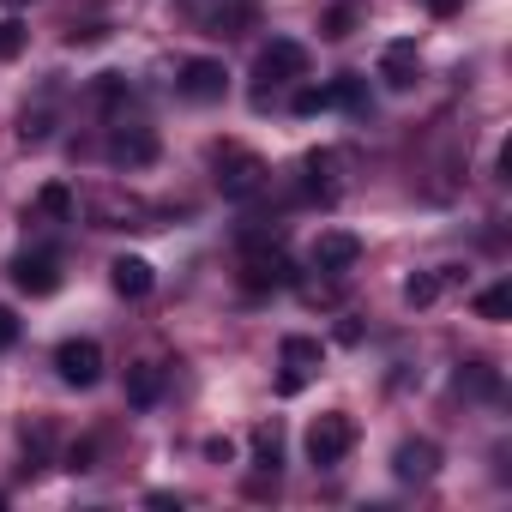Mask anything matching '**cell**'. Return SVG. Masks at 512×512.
<instances>
[{"label": "cell", "instance_id": "d4e9b609", "mask_svg": "<svg viewBox=\"0 0 512 512\" xmlns=\"http://www.w3.org/2000/svg\"><path fill=\"white\" fill-rule=\"evenodd\" d=\"M13 344H19V314L0 308V350H13Z\"/></svg>", "mask_w": 512, "mask_h": 512}, {"label": "cell", "instance_id": "e0dca14e", "mask_svg": "<svg viewBox=\"0 0 512 512\" xmlns=\"http://www.w3.org/2000/svg\"><path fill=\"white\" fill-rule=\"evenodd\" d=\"M440 290H446V278H440V272H416V278L404 284V302H410V308H434V302H440Z\"/></svg>", "mask_w": 512, "mask_h": 512}, {"label": "cell", "instance_id": "277c9868", "mask_svg": "<svg viewBox=\"0 0 512 512\" xmlns=\"http://www.w3.org/2000/svg\"><path fill=\"white\" fill-rule=\"evenodd\" d=\"M253 73H260L266 85H290V79H308V49L296 37H272L260 49V61H253Z\"/></svg>", "mask_w": 512, "mask_h": 512}, {"label": "cell", "instance_id": "83f0119b", "mask_svg": "<svg viewBox=\"0 0 512 512\" xmlns=\"http://www.w3.org/2000/svg\"><path fill=\"white\" fill-rule=\"evenodd\" d=\"M0 506H7V500H0Z\"/></svg>", "mask_w": 512, "mask_h": 512}, {"label": "cell", "instance_id": "7a4b0ae2", "mask_svg": "<svg viewBox=\"0 0 512 512\" xmlns=\"http://www.w3.org/2000/svg\"><path fill=\"white\" fill-rule=\"evenodd\" d=\"M217 187H223V199H253L266 187V163L241 145H223L217 151Z\"/></svg>", "mask_w": 512, "mask_h": 512}, {"label": "cell", "instance_id": "8fae6325", "mask_svg": "<svg viewBox=\"0 0 512 512\" xmlns=\"http://www.w3.org/2000/svg\"><path fill=\"white\" fill-rule=\"evenodd\" d=\"M109 284H115V296L145 302V296H151V284H157V272H151V260H139V253H121V260L109 266Z\"/></svg>", "mask_w": 512, "mask_h": 512}, {"label": "cell", "instance_id": "484cf974", "mask_svg": "<svg viewBox=\"0 0 512 512\" xmlns=\"http://www.w3.org/2000/svg\"><path fill=\"white\" fill-rule=\"evenodd\" d=\"M205 452H211L217 464H229V458H235V446H229V440H205Z\"/></svg>", "mask_w": 512, "mask_h": 512}, {"label": "cell", "instance_id": "ba28073f", "mask_svg": "<svg viewBox=\"0 0 512 512\" xmlns=\"http://www.w3.org/2000/svg\"><path fill=\"white\" fill-rule=\"evenodd\" d=\"M362 260V241L350 235V229H320V241H314V272H350Z\"/></svg>", "mask_w": 512, "mask_h": 512}, {"label": "cell", "instance_id": "4316f807", "mask_svg": "<svg viewBox=\"0 0 512 512\" xmlns=\"http://www.w3.org/2000/svg\"><path fill=\"white\" fill-rule=\"evenodd\" d=\"M428 7H434V13H452V7H458V0H428Z\"/></svg>", "mask_w": 512, "mask_h": 512}, {"label": "cell", "instance_id": "3957f363", "mask_svg": "<svg viewBox=\"0 0 512 512\" xmlns=\"http://www.w3.org/2000/svg\"><path fill=\"white\" fill-rule=\"evenodd\" d=\"M175 91H181L187 103H223V91H229V67L211 61V55H193V61H181Z\"/></svg>", "mask_w": 512, "mask_h": 512}, {"label": "cell", "instance_id": "30bf717a", "mask_svg": "<svg viewBox=\"0 0 512 512\" xmlns=\"http://www.w3.org/2000/svg\"><path fill=\"white\" fill-rule=\"evenodd\" d=\"M440 470V446L434 440H404L398 452H392V476L398 482H428Z\"/></svg>", "mask_w": 512, "mask_h": 512}, {"label": "cell", "instance_id": "7402d4cb", "mask_svg": "<svg viewBox=\"0 0 512 512\" xmlns=\"http://www.w3.org/2000/svg\"><path fill=\"white\" fill-rule=\"evenodd\" d=\"M356 25H362V13H356V7H332V13H326V37H350Z\"/></svg>", "mask_w": 512, "mask_h": 512}, {"label": "cell", "instance_id": "8992f818", "mask_svg": "<svg viewBox=\"0 0 512 512\" xmlns=\"http://www.w3.org/2000/svg\"><path fill=\"white\" fill-rule=\"evenodd\" d=\"M55 374H61L67 386H97V380H103V344H97V338H67V344L55 350Z\"/></svg>", "mask_w": 512, "mask_h": 512}, {"label": "cell", "instance_id": "9a60e30c", "mask_svg": "<svg viewBox=\"0 0 512 512\" xmlns=\"http://www.w3.org/2000/svg\"><path fill=\"white\" fill-rule=\"evenodd\" d=\"M253 464H260V470H278V464H284L278 422H260V428H253Z\"/></svg>", "mask_w": 512, "mask_h": 512}, {"label": "cell", "instance_id": "5bb4252c", "mask_svg": "<svg viewBox=\"0 0 512 512\" xmlns=\"http://www.w3.org/2000/svg\"><path fill=\"white\" fill-rule=\"evenodd\" d=\"M241 284L247 290H278V284H290V260H284V253H253Z\"/></svg>", "mask_w": 512, "mask_h": 512}, {"label": "cell", "instance_id": "9c48e42d", "mask_svg": "<svg viewBox=\"0 0 512 512\" xmlns=\"http://www.w3.org/2000/svg\"><path fill=\"white\" fill-rule=\"evenodd\" d=\"M416 73H422L416 43H410V37L386 43V55H380V79H386V91H410V85H416Z\"/></svg>", "mask_w": 512, "mask_h": 512}, {"label": "cell", "instance_id": "2e32d148", "mask_svg": "<svg viewBox=\"0 0 512 512\" xmlns=\"http://www.w3.org/2000/svg\"><path fill=\"white\" fill-rule=\"evenodd\" d=\"M37 211H43V217H55V223H67V217L79 211V199H73V187H67V181H49V187L37 193Z\"/></svg>", "mask_w": 512, "mask_h": 512}, {"label": "cell", "instance_id": "ffe728a7", "mask_svg": "<svg viewBox=\"0 0 512 512\" xmlns=\"http://www.w3.org/2000/svg\"><path fill=\"white\" fill-rule=\"evenodd\" d=\"M458 386H470V392L494 398V392H500V374H494L488 362H470V368H458Z\"/></svg>", "mask_w": 512, "mask_h": 512}, {"label": "cell", "instance_id": "7c38bea8", "mask_svg": "<svg viewBox=\"0 0 512 512\" xmlns=\"http://www.w3.org/2000/svg\"><path fill=\"white\" fill-rule=\"evenodd\" d=\"M109 157H115L121 169H145V163L157 157V139H151L145 127H127V133H115V139H109Z\"/></svg>", "mask_w": 512, "mask_h": 512}, {"label": "cell", "instance_id": "6da1fadb", "mask_svg": "<svg viewBox=\"0 0 512 512\" xmlns=\"http://www.w3.org/2000/svg\"><path fill=\"white\" fill-rule=\"evenodd\" d=\"M350 446H356V422H350L344 410L314 416V428H308V464L332 470V464H344V458H350Z\"/></svg>", "mask_w": 512, "mask_h": 512}, {"label": "cell", "instance_id": "cb8c5ba5", "mask_svg": "<svg viewBox=\"0 0 512 512\" xmlns=\"http://www.w3.org/2000/svg\"><path fill=\"white\" fill-rule=\"evenodd\" d=\"M19 139H25V145H43V139H49V115H43V109L25 115V121H19Z\"/></svg>", "mask_w": 512, "mask_h": 512}, {"label": "cell", "instance_id": "5b68a950", "mask_svg": "<svg viewBox=\"0 0 512 512\" xmlns=\"http://www.w3.org/2000/svg\"><path fill=\"white\" fill-rule=\"evenodd\" d=\"M278 356H284V380H278V392H284V398H296V392L308 386V374L326 362L320 338H302V332H290V338L278 344Z\"/></svg>", "mask_w": 512, "mask_h": 512}, {"label": "cell", "instance_id": "ac0fdd59", "mask_svg": "<svg viewBox=\"0 0 512 512\" xmlns=\"http://www.w3.org/2000/svg\"><path fill=\"white\" fill-rule=\"evenodd\" d=\"M506 314H512V284H488V290L476 296V320H494V326H500Z\"/></svg>", "mask_w": 512, "mask_h": 512}, {"label": "cell", "instance_id": "4fadbf2b", "mask_svg": "<svg viewBox=\"0 0 512 512\" xmlns=\"http://www.w3.org/2000/svg\"><path fill=\"white\" fill-rule=\"evenodd\" d=\"M157 398H163V368H157V362H133V368H127V404L151 410Z\"/></svg>", "mask_w": 512, "mask_h": 512}, {"label": "cell", "instance_id": "d6986e66", "mask_svg": "<svg viewBox=\"0 0 512 512\" xmlns=\"http://www.w3.org/2000/svg\"><path fill=\"white\" fill-rule=\"evenodd\" d=\"M25 43H31L25 19H0V61H19V55H25Z\"/></svg>", "mask_w": 512, "mask_h": 512}, {"label": "cell", "instance_id": "44dd1931", "mask_svg": "<svg viewBox=\"0 0 512 512\" xmlns=\"http://www.w3.org/2000/svg\"><path fill=\"white\" fill-rule=\"evenodd\" d=\"M290 109H296V115H320V109H332V91H326V85H302Z\"/></svg>", "mask_w": 512, "mask_h": 512}, {"label": "cell", "instance_id": "603a6c76", "mask_svg": "<svg viewBox=\"0 0 512 512\" xmlns=\"http://www.w3.org/2000/svg\"><path fill=\"white\" fill-rule=\"evenodd\" d=\"M326 91H332V103L362 109V79H356V73H344V79H338V85H326Z\"/></svg>", "mask_w": 512, "mask_h": 512}, {"label": "cell", "instance_id": "52a82bcc", "mask_svg": "<svg viewBox=\"0 0 512 512\" xmlns=\"http://www.w3.org/2000/svg\"><path fill=\"white\" fill-rule=\"evenodd\" d=\"M13 284L25 296H55L61 290V260H55V253H19V260H13Z\"/></svg>", "mask_w": 512, "mask_h": 512}]
</instances>
